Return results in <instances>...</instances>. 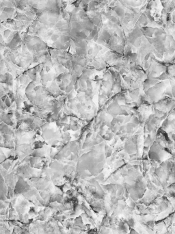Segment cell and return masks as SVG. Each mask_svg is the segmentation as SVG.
Wrapping results in <instances>:
<instances>
[{"label":"cell","mask_w":175,"mask_h":234,"mask_svg":"<svg viewBox=\"0 0 175 234\" xmlns=\"http://www.w3.org/2000/svg\"><path fill=\"white\" fill-rule=\"evenodd\" d=\"M16 15V10L15 8H4L0 13V23L6 21L10 19H13Z\"/></svg>","instance_id":"cell-1"},{"label":"cell","mask_w":175,"mask_h":234,"mask_svg":"<svg viewBox=\"0 0 175 234\" xmlns=\"http://www.w3.org/2000/svg\"><path fill=\"white\" fill-rule=\"evenodd\" d=\"M13 32V30L11 29H8V28H6V29L3 31V37L4 39L6 40L9 37V36L11 35Z\"/></svg>","instance_id":"cell-2"},{"label":"cell","mask_w":175,"mask_h":234,"mask_svg":"<svg viewBox=\"0 0 175 234\" xmlns=\"http://www.w3.org/2000/svg\"><path fill=\"white\" fill-rule=\"evenodd\" d=\"M5 42V39L4 38V37H3V36L1 35V34H0V43H2V44H4Z\"/></svg>","instance_id":"cell-3"},{"label":"cell","mask_w":175,"mask_h":234,"mask_svg":"<svg viewBox=\"0 0 175 234\" xmlns=\"http://www.w3.org/2000/svg\"><path fill=\"white\" fill-rule=\"evenodd\" d=\"M16 1H18V0H16Z\"/></svg>","instance_id":"cell-4"}]
</instances>
